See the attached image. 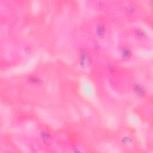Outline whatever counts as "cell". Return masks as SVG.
Here are the masks:
<instances>
[{
	"label": "cell",
	"instance_id": "1",
	"mask_svg": "<svg viewBox=\"0 0 153 153\" xmlns=\"http://www.w3.org/2000/svg\"><path fill=\"white\" fill-rule=\"evenodd\" d=\"M79 60H80L81 66H82V68H85L90 63V57H89L88 53L85 49H81L80 50Z\"/></svg>",
	"mask_w": 153,
	"mask_h": 153
},
{
	"label": "cell",
	"instance_id": "2",
	"mask_svg": "<svg viewBox=\"0 0 153 153\" xmlns=\"http://www.w3.org/2000/svg\"><path fill=\"white\" fill-rule=\"evenodd\" d=\"M133 91L138 96H144L145 94V90L143 86L140 83H135L133 86Z\"/></svg>",
	"mask_w": 153,
	"mask_h": 153
},
{
	"label": "cell",
	"instance_id": "3",
	"mask_svg": "<svg viewBox=\"0 0 153 153\" xmlns=\"http://www.w3.org/2000/svg\"><path fill=\"white\" fill-rule=\"evenodd\" d=\"M120 55L122 59L124 61H127L130 59L132 56V51L130 49L127 47H124L120 50Z\"/></svg>",
	"mask_w": 153,
	"mask_h": 153
},
{
	"label": "cell",
	"instance_id": "4",
	"mask_svg": "<svg viewBox=\"0 0 153 153\" xmlns=\"http://www.w3.org/2000/svg\"><path fill=\"white\" fill-rule=\"evenodd\" d=\"M96 33L98 37L99 38L102 39L105 36V27L102 24L98 25L96 27Z\"/></svg>",
	"mask_w": 153,
	"mask_h": 153
},
{
	"label": "cell",
	"instance_id": "5",
	"mask_svg": "<svg viewBox=\"0 0 153 153\" xmlns=\"http://www.w3.org/2000/svg\"><path fill=\"white\" fill-rule=\"evenodd\" d=\"M40 135H41V140L44 142L49 141L51 139L50 135L49 133H48L47 132H45V131L41 132Z\"/></svg>",
	"mask_w": 153,
	"mask_h": 153
},
{
	"label": "cell",
	"instance_id": "6",
	"mask_svg": "<svg viewBox=\"0 0 153 153\" xmlns=\"http://www.w3.org/2000/svg\"><path fill=\"white\" fill-rule=\"evenodd\" d=\"M28 81L31 82L33 84H40L41 82V80L38 77L35 76H30L28 77Z\"/></svg>",
	"mask_w": 153,
	"mask_h": 153
},
{
	"label": "cell",
	"instance_id": "7",
	"mask_svg": "<svg viewBox=\"0 0 153 153\" xmlns=\"http://www.w3.org/2000/svg\"><path fill=\"white\" fill-rule=\"evenodd\" d=\"M135 35L136 36L137 38L141 39L145 37V34L144 31H142L141 30H136L135 31Z\"/></svg>",
	"mask_w": 153,
	"mask_h": 153
},
{
	"label": "cell",
	"instance_id": "8",
	"mask_svg": "<svg viewBox=\"0 0 153 153\" xmlns=\"http://www.w3.org/2000/svg\"><path fill=\"white\" fill-rule=\"evenodd\" d=\"M125 8H126V11L129 14L133 13L134 11H135V9H134L133 7L130 6V5H128V6H126V7H125Z\"/></svg>",
	"mask_w": 153,
	"mask_h": 153
},
{
	"label": "cell",
	"instance_id": "9",
	"mask_svg": "<svg viewBox=\"0 0 153 153\" xmlns=\"http://www.w3.org/2000/svg\"><path fill=\"white\" fill-rule=\"evenodd\" d=\"M122 142L124 144H129L132 142V140L128 136L124 137L123 139H122Z\"/></svg>",
	"mask_w": 153,
	"mask_h": 153
},
{
	"label": "cell",
	"instance_id": "10",
	"mask_svg": "<svg viewBox=\"0 0 153 153\" xmlns=\"http://www.w3.org/2000/svg\"><path fill=\"white\" fill-rule=\"evenodd\" d=\"M108 68H109V71H113L115 69L114 66H113L112 64H109V66H108Z\"/></svg>",
	"mask_w": 153,
	"mask_h": 153
},
{
	"label": "cell",
	"instance_id": "11",
	"mask_svg": "<svg viewBox=\"0 0 153 153\" xmlns=\"http://www.w3.org/2000/svg\"><path fill=\"white\" fill-rule=\"evenodd\" d=\"M93 44H94V49H99V45L98 44V43H97L96 42V41H94V42L93 43Z\"/></svg>",
	"mask_w": 153,
	"mask_h": 153
}]
</instances>
